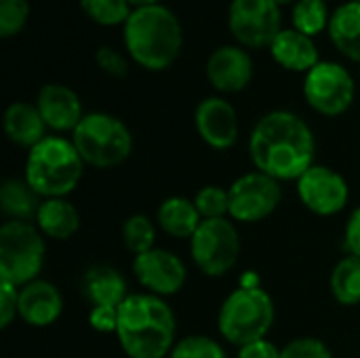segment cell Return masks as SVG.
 Returning a JSON list of instances; mask_svg holds the SVG:
<instances>
[{
    "instance_id": "cell-17",
    "label": "cell",
    "mask_w": 360,
    "mask_h": 358,
    "mask_svg": "<svg viewBox=\"0 0 360 358\" xmlns=\"http://www.w3.org/2000/svg\"><path fill=\"white\" fill-rule=\"evenodd\" d=\"M63 314L61 291L49 281H32L19 289V319L34 329L55 325Z\"/></svg>"
},
{
    "instance_id": "cell-39",
    "label": "cell",
    "mask_w": 360,
    "mask_h": 358,
    "mask_svg": "<svg viewBox=\"0 0 360 358\" xmlns=\"http://www.w3.org/2000/svg\"><path fill=\"white\" fill-rule=\"evenodd\" d=\"M278 6H283V4H293V2H297V0H274Z\"/></svg>"
},
{
    "instance_id": "cell-29",
    "label": "cell",
    "mask_w": 360,
    "mask_h": 358,
    "mask_svg": "<svg viewBox=\"0 0 360 358\" xmlns=\"http://www.w3.org/2000/svg\"><path fill=\"white\" fill-rule=\"evenodd\" d=\"M194 205L200 213L202 219H221V217H230V194L228 188L209 184L205 188H200L194 194Z\"/></svg>"
},
{
    "instance_id": "cell-25",
    "label": "cell",
    "mask_w": 360,
    "mask_h": 358,
    "mask_svg": "<svg viewBox=\"0 0 360 358\" xmlns=\"http://www.w3.org/2000/svg\"><path fill=\"white\" fill-rule=\"evenodd\" d=\"M329 289L338 304L359 306L360 304V257L346 255L335 264L329 276Z\"/></svg>"
},
{
    "instance_id": "cell-26",
    "label": "cell",
    "mask_w": 360,
    "mask_h": 358,
    "mask_svg": "<svg viewBox=\"0 0 360 358\" xmlns=\"http://www.w3.org/2000/svg\"><path fill=\"white\" fill-rule=\"evenodd\" d=\"M122 243H124L127 251L133 253V257L154 249L156 247V224L143 213L129 215L122 224Z\"/></svg>"
},
{
    "instance_id": "cell-18",
    "label": "cell",
    "mask_w": 360,
    "mask_h": 358,
    "mask_svg": "<svg viewBox=\"0 0 360 358\" xmlns=\"http://www.w3.org/2000/svg\"><path fill=\"white\" fill-rule=\"evenodd\" d=\"M272 59L289 72H310L321 63L319 46L314 40L295 27H283L281 34L270 44Z\"/></svg>"
},
{
    "instance_id": "cell-42",
    "label": "cell",
    "mask_w": 360,
    "mask_h": 358,
    "mask_svg": "<svg viewBox=\"0 0 360 358\" xmlns=\"http://www.w3.org/2000/svg\"><path fill=\"white\" fill-rule=\"evenodd\" d=\"M359 2H360V0H359Z\"/></svg>"
},
{
    "instance_id": "cell-19",
    "label": "cell",
    "mask_w": 360,
    "mask_h": 358,
    "mask_svg": "<svg viewBox=\"0 0 360 358\" xmlns=\"http://www.w3.org/2000/svg\"><path fill=\"white\" fill-rule=\"evenodd\" d=\"M80 289H82L84 300L91 304V308L93 306L118 308L131 295L124 276L108 264L91 266L82 276Z\"/></svg>"
},
{
    "instance_id": "cell-4",
    "label": "cell",
    "mask_w": 360,
    "mask_h": 358,
    "mask_svg": "<svg viewBox=\"0 0 360 358\" xmlns=\"http://www.w3.org/2000/svg\"><path fill=\"white\" fill-rule=\"evenodd\" d=\"M84 160L80 158L72 139L63 135H46L40 143L27 150L23 179L44 198H68L84 175Z\"/></svg>"
},
{
    "instance_id": "cell-40",
    "label": "cell",
    "mask_w": 360,
    "mask_h": 358,
    "mask_svg": "<svg viewBox=\"0 0 360 358\" xmlns=\"http://www.w3.org/2000/svg\"><path fill=\"white\" fill-rule=\"evenodd\" d=\"M68 358H78V357H68Z\"/></svg>"
},
{
    "instance_id": "cell-27",
    "label": "cell",
    "mask_w": 360,
    "mask_h": 358,
    "mask_svg": "<svg viewBox=\"0 0 360 358\" xmlns=\"http://www.w3.org/2000/svg\"><path fill=\"white\" fill-rule=\"evenodd\" d=\"M293 27L306 36H316L323 30H329V13L325 0H297L291 13Z\"/></svg>"
},
{
    "instance_id": "cell-15",
    "label": "cell",
    "mask_w": 360,
    "mask_h": 358,
    "mask_svg": "<svg viewBox=\"0 0 360 358\" xmlns=\"http://www.w3.org/2000/svg\"><path fill=\"white\" fill-rule=\"evenodd\" d=\"M205 72L215 91L238 93L253 80V59L245 46L226 44L209 55Z\"/></svg>"
},
{
    "instance_id": "cell-23",
    "label": "cell",
    "mask_w": 360,
    "mask_h": 358,
    "mask_svg": "<svg viewBox=\"0 0 360 358\" xmlns=\"http://www.w3.org/2000/svg\"><path fill=\"white\" fill-rule=\"evenodd\" d=\"M329 38L335 44V49L360 63V2L350 0L331 15L329 21Z\"/></svg>"
},
{
    "instance_id": "cell-24",
    "label": "cell",
    "mask_w": 360,
    "mask_h": 358,
    "mask_svg": "<svg viewBox=\"0 0 360 358\" xmlns=\"http://www.w3.org/2000/svg\"><path fill=\"white\" fill-rule=\"evenodd\" d=\"M42 198L30 188L23 177H8L0 186V209L8 222H32L40 209Z\"/></svg>"
},
{
    "instance_id": "cell-12",
    "label": "cell",
    "mask_w": 360,
    "mask_h": 358,
    "mask_svg": "<svg viewBox=\"0 0 360 358\" xmlns=\"http://www.w3.org/2000/svg\"><path fill=\"white\" fill-rule=\"evenodd\" d=\"M295 192L300 203L319 217H333L342 213L350 200L346 177L327 165L310 167L295 181Z\"/></svg>"
},
{
    "instance_id": "cell-35",
    "label": "cell",
    "mask_w": 360,
    "mask_h": 358,
    "mask_svg": "<svg viewBox=\"0 0 360 358\" xmlns=\"http://www.w3.org/2000/svg\"><path fill=\"white\" fill-rule=\"evenodd\" d=\"M89 325L97 333H114L118 327V308L112 306H93L89 310Z\"/></svg>"
},
{
    "instance_id": "cell-14",
    "label": "cell",
    "mask_w": 360,
    "mask_h": 358,
    "mask_svg": "<svg viewBox=\"0 0 360 358\" xmlns=\"http://www.w3.org/2000/svg\"><path fill=\"white\" fill-rule=\"evenodd\" d=\"M198 137L213 150H230L238 141V114L224 97H207L194 110Z\"/></svg>"
},
{
    "instance_id": "cell-41",
    "label": "cell",
    "mask_w": 360,
    "mask_h": 358,
    "mask_svg": "<svg viewBox=\"0 0 360 358\" xmlns=\"http://www.w3.org/2000/svg\"><path fill=\"white\" fill-rule=\"evenodd\" d=\"M325 2H327V0H325Z\"/></svg>"
},
{
    "instance_id": "cell-38",
    "label": "cell",
    "mask_w": 360,
    "mask_h": 358,
    "mask_svg": "<svg viewBox=\"0 0 360 358\" xmlns=\"http://www.w3.org/2000/svg\"><path fill=\"white\" fill-rule=\"evenodd\" d=\"M133 8H141V6H154L160 4V0H129Z\"/></svg>"
},
{
    "instance_id": "cell-30",
    "label": "cell",
    "mask_w": 360,
    "mask_h": 358,
    "mask_svg": "<svg viewBox=\"0 0 360 358\" xmlns=\"http://www.w3.org/2000/svg\"><path fill=\"white\" fill-rule=\"evenodd\" d=\"M169 358H230L226 354L224 346L209 338V335H186L181 340H177L175 348L171 350Z\"/></svg>"
},
{
    "instance_id": "cell-33",
    "label": "cell",
    "mask_w": 360,
    "mask_h": 358,
    "mask_svg": "<svg viewBox=\"0 0 360 358\" xmlns=\"http://www.w3.org/2000/svg\"><path fill=\"white\" fill-rule=\"evenodd\" d=\"M95 63L112 78H124L129 74V61L127 57L112 49V46H99L95 51Z\"/></svg>"
},
{
    "instance_id": "cell-31",
    "label": "cell",
    "mask_w": 360,
    "mask_h": 358,
    "mask_svg": "<svg viewBox=\"0 0 360 358\" xmlns=\"http://www.w3.org/2000/svg\"><path fill=\"white\" fill-rule=\"evenodd\" d=\"M30 19V2L27 0H0V36L13 38L17 36Z\"/></svg>"
},
{
    "instance_id": "cell-2",
    "label": "cell",
    "mask_w": 360,
    "mask_h": 358,
    "mask_svg": "<svg viewBox=\"0 0 360 358\" xmlns=\"http://www.w3.org/2000/svg\"><path fill=\"white\" fill-rule=\"evenodd\" d=\"M116 338L129 358H169L177 344V319L167 300L131 293L118 306Z\"/></svg>"
},
{
    "instance_id": "cell-9",
    "label": "cell",
    "mask_w": 360,
    "mask_h": 358,
    "mask_svg": "<svg viewBox=\"0 0 360 358\" xmlns=\"http://www.w3.org/2000/svg\"><path fill=\"white\" fill-rule=\"evenodd\" d=\"M354 78L342 63L321 61L304 78V97L321 116H342L354 103Z\"/></svg>"
},
{
    "instance_id": "cell-20",
    "label": "cell",
    "mask_w": 360,
    "mask_h": 358,
    "mask_svg": "<svg viewBox=\"0 0 360 358\" xmlns=\"http://www.w3.org/2000/svg\"><path fill=\"white\" fill-rule=\"evenodd\" d=\"M4 133L11 143L32 150L46 137V124L36 108L30 101H13L4 110Z\"/></svg>"
},
{
    "instance_id": "cell-11",
    "label": "cell",
    "mask_w": 360,
    "mask_h": 358,
    "mask_svg": "<svg viewBox=\"0 0 360 358\" xmlns=\"http://www.w3.org/2000/svg\"><path fill=\"white\" fill-rule=\"evenodd\" d=\"M228 27L236 42L247 49L270 46L283 30L281 6L274 0H232Z\"/></svg>"
},
{
    "instance_id": "cell-21",
    "label": "cell",
    "mask_w": 360,
    "mask_h": 358,
    "mask_svg": "<svg viewBox=\"0 0 360 358\" xmlns=\"http://www.w3.org/2000/svg\"><path fill=\"white\" fill-rule=\"evenodd\" d=\"M34 226L44 238L70 241L80 228V213L68 198H44L36 213Z\"/></svg>"
},
{
    "instance_id": "cell-37",
    "label": "cell",
    "mask_w": 360,
    "mask_h": 358,
    "mask_svg": "<svg viewBox=\"0 0 360 358\" xmlns=\"http://www.w3.org/2000/svg\"><path fill=\"white\" fill-rule=\"evenodd\" d=\"M344 243L350 255L360 257V205L350 213L344 228Z\"/></svg>"
},
{
    "instance_id": "cell-6",
    "label": "cell",
    "mask_w": 360,
    "mask_h": 358,
    "mask_svg": "<svg viewBox=\"0 0 360 358\" xmlns=\"http://www.w3.org/2000/svg\"><path fill=\"white\" fill-rule=\"evenodd\" d=\"M70 139L84 165L93 169L120 167L133 154L131 129L108 112L84 114Z\"/></svg>"
},
{
    "instance_id": "cell-3",
    "label": "cell",
    "mask_w": 360,
    "mask_h": 358,
    "mask_svg": "<svg viewBox=\"0 0 360 358\" xmlns=\"http://www.w3.org/2000/svg\"><path fill=\"white\" fill-rule=\"evenodd\" d=\"M129 57L150 72H162L175 63L184 44V30L177 15L165 6L135 8L122 27Z\"/></svg>"
},
{
    "instance_id": "cell-16",
    "label": "cell",
    "mask_w": 360,
    "mask_h": 358,
    "mask_svg": "<svg viewBox=\"0 0 360 358\" xmlns=\"http://www.w3.org/2000/svg\"><path fill=\"white\" fill-rule=\"evenodd\" d=\"M36 108L46 124V129L61 133H74V129L84 118L82 101L74 89L65 84H44L36 95Z\"/></svg>"
},
{
    "instance_id": "cell-28",
    "label": "cell",
    "mask_w": 360,
    "mask_h": 358,
    "mask_svg": "<svg viewBox=\"0 0 360 358\" xmlns=\"http://www.w3.org/2000/svg\"><path fill=\"white\" fill-rule=\"evenodd\" d=\"M82 13L99 25H124L135 11L129 0H80Z\"/></svg>"
},
{
    "instance_id": "cell-36",
    "label": "cell",
    "mask_w": 360,
    "mask_h": 358,
    "mask_svg": "<svg viewBox=\"0 0 360 358\" xmlns=\"http://www.w3.org/2000/svg\"><path fill=\"white\" fill-rule=\"evenodd\" d=\"M236 358H281V348L270 340H257L238 348Z\"/></svg>"
},
{
    "instance_id": "cell-5",
    "label": "cell",
    "mask_w": 360,
    "mask_h": 358,
    "mask_svg": "<svg viewBox=\"0 0 360 358\" xmlns=\"http://www.w3.org/2000/svg\"><path fill=\"white\" fill-rule=\"evenodd\" d=\"M276 319L274 300L259 285H240L219 306V335L240 348L257 340H266Z\"/></svg>"
},
{
    "instance_id": "cell-13",
    "label": "cell",
    "mask_w": 360,
    "mask_h": 358,
    "mask_svg": "<svg viewBox=\"0 0 360 358\" xmlns=\"http://www.w3.org/2000/svg\"><path fill=\"white\" fill-rule=\"evenodd\" d=\"M133 274L146 293L162 300L177 295L188 283L186 262L177 253L160 247L137 255L133 260Z\"/></svg>"
},
{
    "instance_id": "cell-34",
    "label": "cell",
    "mask_w": 360,
    "mask_h": 358,
    "mask_svg": "<svg viewBox=\"0 0 360 358\" xmlns=\"http://www.w3.org/2000/svg\"><path fill=\"white\" fill-rule=\"evenodd\" d=\"M19 319V287L0 283V329H8Z\"/></svg>"
},
{
    "instance_id": "cell-7",
    "label": "cell",
    "mask_w": 360,
    "mask_h": 358,
    "mask_svg": "<svg viewBox=\"0 0 360 358\" xmlns=\"http://www.w3.org/2000/svg\"><path fill=\"white\" fill-rule=\"evenodd\" d=\"M44 257V236L32 222L6 219L0 226V283L21 289L38 281Z\"/></svg>"
},
{
    "instance_id": "cell-22",
    "label": "cell",
    "mask_w": 360,
    "mask_h": 358,
    "mask_svg": "<svg viewBox=\"0 0 360 358\" xmlns=\"http://www.w3.org/2000/svg\"><path fill=\"white\" fill-rule=\"evenodd\" d=\"M156 224L171 238L190 241L194 236V232L198 230V226L202 224V217L192 198L169 196L158 205Z\"/></svg>"
},
{
    "instance_id": "cell-10",
    "label": "cell",
    "mask_w": 360,
    "mask_h": 358,
    "mask_svg": "<svg viewBox=\"0 0 360 358\" xmlns=\"http://www.w3.org/2000/svg\"><path fill=\"white\" fill-rule=\"evenodd\" d=\"M230 219L236 224H259L283 203V186L262 171L236 177L230 188Z\"/></svg>"
},
{
    "instance_id": "cell-32",
    "label": "cell",
    "mask_w": 360,
    "mask_h": 358,
    "mask_svg": "<svg viewBox=\"0 0 360 358\" xmlns=\"http://www.w3.org/2000/svg\"><path fill=\"white\" fill-rule=\"evenodd\" d=\"M281 358H333L331 348L319 338H295L281 348Z\"/></svg>"
},
{
    "instance_id": "cell-1",
    "label": "cell",
    "mask_w": 360,
    "mask_h": 358,
    "mask_svg": "<svg viewBox=\"0 0 360 358\" xmlns=\"http://www.w3.org/2000/svg\"><path fill=\"white\" fill-rule=\"evenodd\" d=\"M316 139L310 124L291 110L264 114L249 135V156L255 171L276 181H297L314 167Z\"/></svg>"
},
{
    "instance_id": "cell-8",
    "label": "cell",
    "mask_w": 360,
    "mask_h": 358,
    "mask_svg": "<svg viewBox=\"0 0 360 358\" xmlns=\"http://www.w3.org/2000/svg\"><path fill=\"white\" fill-rule=\"evenodd\" d=\"M188 243L194 266L209 279H221L238 264L240 234L230 217L202 219Z\"/></svg>"
}]
</instances>
